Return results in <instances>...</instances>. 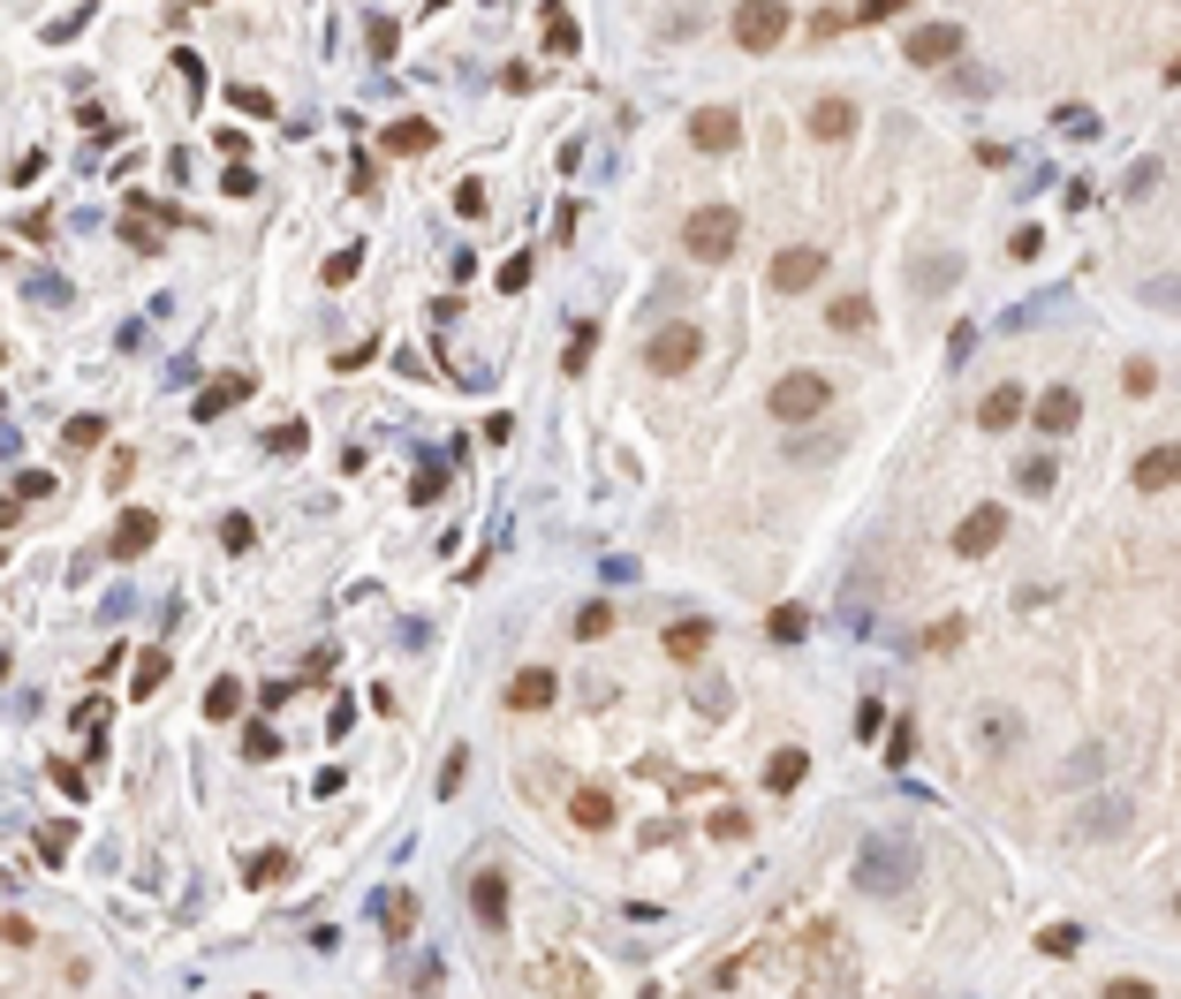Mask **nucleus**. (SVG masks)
<instances>
[{"label":"nucleus","mask_w":1181,"mask_h":999,"mask_svg":"<svg viewBox=\"0 0 1181 999\" xmlns=\"http://www.w3.org/2000/svg\"><path fill=\"white\" fill-rule=\"evenodd\" d=\"M1174 478H1181V447H1174V440L1152 447V455L1136 462V485H1144V493H1174Z\"/></svg>","instance_id":"16"},{"label":"nucleus","mask_w":1181,"mask_h":999,"mask_svg":"<svg viewBox=\"0 0 1181 999\" xmlns=\"http://www.w3.org/2000/svg\"><path fill=\"white\" fill-rule=\"evenodd\" d=\"M168 652H137V666H130V696H152L160 681H168Z\"/></svg>","instance_id":"24"},{"label":"nucleus","mask_w":1181,"mask_h":999,"mask_svg":"<svg viewBox=\"0 0 1181 999\" xmlns=\"http://www.w3.org/2000/svg\"><path fill=\"white\" fill-rule=\"evenodd\" d=\"M901 8H909V0H863L856 23H886V15H901Z\"/></svg>","instance_id":"51"},{"label":"nucleus","mask_w":1181,"mask_h":999,"mask_svg":"<svg viewBox=\"0 0 1181 999\" xmlns=\"http://www.w3.org/2000/svg\"><path fill=\"white\" fill-rule=\"evenodd\" d=\"M788 23H796V15H788L780 0H742V8H735V46H742V53H773V46L788 38Z\"/></svg>","instance_id":"3"},{"label":"nucleus","mask_w":1181,"mask_h":999,"mask_svg":"<svg viewBox=\"0 0 1181 999\" xmlns=\"http://www.w3.org/2000/svg\"><path fill=\"white\" fill-rule=\"evenodd\" d=\"M76 719H84V735L99 742V735H107V696H84V704H76Z\"/></svg>","instance_id":"42"},{"label":"nucleus","mask_w":1181,"mask_h":999,"mask_svg":"<svg viewBox=\"0 0 1181 999\" xmlns=\"http://www.w3.org/2000/svg\"><path fill=\"white\" fill-rule=\"evenodd\" d=\"M553 696H561V674L553 666H522L507 681V712H553Z\"/></svg>","instance_id":"10"},{"label":"nucleus","mask_w":1181,"mask_h":999,"mask_svg":"<svg viewBox=\"0 0 1181 999\" xmlns=\"http://www.w3.org/2000/svg\"><path fill=\"white\" fill-rule=\"evenodd\" d=\"M530 288V258H507L501 266V296H522Z\"/></svg>","instance_id":"44"},{"label":"nucleus","mask_w":1181,"mask_h":999,"mask_svg":"<svg viewBox=\"0 0 1181 999\" xmlns=\"http://www.w3.org/2000/svg\"><path fill=\"white\" fill-rule=\"evenodd\" d=\"M394 38H402V30H394V23H386V15H371V53H379V61H386V53H394Z\"/></svg>","instance_id":"46"},{"label":"nucleus","mask_w":1181,"mask_h":999,"mask_svg":"<svg viewBox=\"0 0 1181 999\" xmlns=\"http://www.w3.org/2000/svg\"><path fill=\"white\" fill-rule=\"evenodd\" d=\"M0 363H8V348H0Z\"/></svg>","instance_id":"59"},{"label":"nucleus","mask_w":1181,"mask_h":999,"mask_svg":"<svg viewBox=\"0 0 1181 999\" xmlns=\"http://www.w3.org/2000/svg\"><path fill=\"white\" fill-rule=\"evenodd\" d=\"M440 485H447V478H440V462H425V470L409 478V499H417V507H432V499H440Z\"/></svg>","instance_id":"36"},{"label":"nucleus","mask_w":1181,"mask_h":999,"mask_svg":"<svg viewBox=\"0 0 1181 999\" xmlns=\"http://www.w3.org/2000/svg\"><path fill=\"white\" fill-rule=\"evenodd\" d=\"M568 818L583 832H606L614 826V795H606V788H576V795H568Z\"/></svg>","instance_id":"18"},{"label":"nucleus","mask_w":1181,"mask_h":999,"mask_svg":"<svg viewBox=\"0 0 1181 999\" xmlns=\"http://www.w3.org/2000/svg\"><path fill=\"white\" fill-rule=\"evenodd\" d=\"M1075 417H1083V402H1075L1068 386H1045V402H1037V417H1030V424L1060 440V432H1075Z\"/></svg>","instance_id":"15"},{"label":"nucleus","mask_w":1181,"mask_h":999,"mask_svg":"<svg viewBox=\"0 0 1181 999\" xmlns=\"http://www.w3.org/2000/svg\"><path fill=\"white\" fill-rule=\"evenodd\" d=\"M235 402H250V371H227V379H212V386L197 394V409H189V417L205 424V417H227Z\"/></svg>","instance_id":"13"},{"label":"nucleus","mask_w":1181,"mask_h":999,"mask_svg":"<svg viewBox=\"0 0 1181 999\" xmlns=\"http://www.w3.org/2000/svg\"><path fill=\"white\" fill-rule=\"evenodd\" d=\"M463 773H470V750H455V757H447V773H440V795H455V788H463Z\"/></svg>","instance_id":"50"},{"label":"nucleus","mask_w":1181,"mask_h":999,"mask_svg":"<svg viewBox=\"0 0 1181 999\" xmlns=\"http://www.w3.org/2000/svg\"><path fill=\"white\" fill-rule=\"evenodd\" d=\"M470 909H478V924H507V878L501 871H478L470 878Z\"/></svg>","instance_id":"17"},{"label":"nucleus","mask_w":1181,"mask_h":999,"mask_svg":"<svg viewBox=\"0 0 1181 999\" xmlns=\"http://www.w3.org/2000/svg\"><path fill=\"white\" fill-rule=\"evenodd\" d=\"M250 189H258V174H250V166L235 160V166H227V197H250Z\"/></svg>","instance_id":"55"},{"label":"nucleus","mask_w":1181,"mask_h":999,"mask_svg":"<svg viewBox=\"0 0 1181 999\" xmlns=\"http://www.w3.org/2000/svg\"><path fill=\"white\" fill-rule=\"evenodd\" d=\"M712 652V621H675L667 629V659H704Z\"/></svg>","instance_id":"22"},{"label":"nucleus","mask_w":1181,"mask_h":999,"mask_svg":"<svg viewBox=\"0 0 1181 999\" xmlns=\"http://www.w3.org/2000/svg\"><path fill=\"white\" fill-rule=\"evenodd\" d=\"M561 363H568V371H583V363H591V326L568 341V356H561Z\"/></svg>","instance_id":"56"},{"label":"nucleus","mask_w":1181,"mask_h":999,"mask_svg":"<svg viewBox=\"0 0 1181 999\" xmlns=\"http://www.w3.org/2000/svg\"><path fill=\"white\" fill-rule=\"evenodd\" d=\"M455 212L478 220V212H485V182H463V189H455Z\"/></svg>","instance_id":"45"},{"label":"nucleus","mask_w":1181,"mask_h":999,"mask_svg":"<svg viewBox=\"0 0 1181 999\" xmlns=\"http://www.w3.org/2000/svg\"><path fill=\"white\" fill-rule=\"evenodd\" d=\"M235 712H243V681H235V674H220V681L205 689V719H235Z\"/></svg>","instance_id":"26"},{"label":"nucleus","mask_w":1181,"mask_h":999,"mask_svg":"<svg viewBox=\"0 0 1181 999\" xmlns=\"http://www.w3.org/2000/svg\"><path fill=\"white\" fill-rule=\"evenodd\" d=\"M689 145L712 152V160L735 152V145H742V114H735V107H704V114H689Z\"/></svg>","instance_id":"8"},{"label":"nucleus","mask_w":1181,"mask_h":999,"mask_svg":"<svg viewBox=\"0 0 1181 999\" xmlns=\"http://www.w3.org/2000/svg\"><path fill=\"white\" fill-rule=\"evenodd\" d=\"M46 780H53V788H61V795H84V773H76V765H53V773H46Z\"/></svg>","instance_id":"54"},{"label":"nucleus","mask_w":1181,"mask_h":999,"mask_svg":"<svg viewBox=\"0 0 1181 999\" xmlns=\"http://www.w3.org/2000/svg\"><path fill=\"white\" fill-rule=\"evenodd\" d=\"M61 440H69V455H84V447H99V440H107V417H69V432H61Z\"/></svg>","instance_id":"28"},{"label":"nucleus","mask_w":1181,"mask_h":999,"mask_svg":"<svg viewBox=\"0 0 1181 999\" xmlns=\"http://www.w3.org/2000/svg\"><path fill=\"white\" fill-rule=\"evenodd\" d=\"M530 985H538V992H599V977L576 970V962H561V954H553V970H538Z\"/></svg>","instance_id":"21"},{"label":"nucleus","mask_w":1181,"mask_h":999,"mask_svg":"<svg viewBox=\"0 0 1181 999\" xmlns=\"http://www.w3.org/2000/svg\"><path fill=\"white\" fill-rule=\"evenodd\" d=\"M773 296H803V288H819L826 281V250H811V243H796V250H780L773 258Z\"/></svg>","instance_id":"5"},{"label":"nucleus","mask_w":1181,"mask_h":999,"mask_svg":"<svg viewBox=\"0 0 1181 999\" xmlns=\"http://www.w3.org/2000/svg\"><path fill=\"white\" fill-rule=\"evenodd\" d=\"M1022 409H1030V394H1022V386H993L977 417H985V432H1008V424H1022Z\"/></svg>","instance_id":"19"},{"label":"nucleus","mask_w":1181,"mask_h":999,"mask_svg":"<svg viewBox=\"0 0 1181 999\" xmlns=\"http://www.w3.org/2000/svg\"><path fill=\"white\" fill-rule=\"evenodd\" d=\"M304 440H311V432H304V424H273V432H266V447H273V455H296V447H304Z\"/></svg>","instance_id":"41"},{"label":"nucleus","mask_w":1181,"mask_h":999,"mask_svg":"<svg viewBox=\"0 0 1181 999\" xmlns=\"http://www.w3.org/2000/svg\"><path fill=\"white\" fill-rule=\"evenodd\" d=\"M1053 478H1060V470H1053V455H1030V462L1014 470V485H1022V493H1045Z\"/></svg>","instance_id":"32"},{"label":"nucleus","mask_w":1181,"mask_h":999,"mask_svg":"<svg viewBox=\"0 0 1181 999\" xmlns=\"http://www.w3.org/2000/svg\"><path fill=\"white\" fill-rule=\"evenodd\" d=\"M1159 386V363H1129V394H1152Z\"/></svg>","instance_id":"53"},{"label":"nucleus","mask_w":1181,"mask_h":999,"mask_svg":"<svg viewBox=\"0 0 1181 999\" xmlns=\"http://www.w3.org/2000/svg\"><path fill=\"white\" fill-rule=\"evenodd\" d=\"M0 886H8V871H0Z\"/></svg>","instance_id":"58"},{"label":"nucleus","mask_w":1181,"mask_h":999,"mask_svg":"<svg viewBox=\"0 0 1181 999\" xmlns=\"http://www.w3.org/2000/svg\"><path fill=\"white\" fill-rule=\"evenodd\" d=\"M273 750H281V735H273V727H250V735H243V757H250V765H258V757H273Z\"/></svg>","instance_id":"43"},{"label":"nucleus","mask_w":1181,"mask_h":999,"mask_svg":"<svg viewBox=\"0 0 1181 999\" xmlns=\"http://www.w3.org/2000/svg\"><path fill=\"white\" fill-rule=\"evenodd\" d=\"M152 538H160V515H152V507H130V515L114 522L107 553H114V560H137V553H152Z\"/></svg>","instance_id":"12"},{"label":"nucleus","mask_w":1181,"mask_h":999,"mask_svg":"<svg viewBox=\"0 0 1181 999\" xmlns=\"http://www.w3.org/2000/svg\"><path fill=\"white\" fill-rule=\"evenodd\" d=\"M697 348H704V341H697V326H667L652 348H644V363H652L660 379H675V371H689V363H697Z\"/></svg>","instance_id":"11"},{"label":"nucleus","mask_w":1181,"mask_h":999,"mask_svg":"<svg viewBox=\"0 0 1181 999\" xmlns=\"http://www.w3.org/2000/svg\"><path fill=\"white\" fill-rule=\"evenodd\" d=\"M1000 538H1008V507H993V499H985V507H970V515H962V530H955V553H962V560H985Z\"/></svg>","instance_id":"6"},{"label":"nucleus","mask_w":1181,"mask_h":999,"mask_svg":"<svg viewBox=\"0 0 1181 999\" xmlns=\"http://www.w3.org/2000/svg\"><path fill=\"white\" fill-rule=\"evenodd\" d=\"M735 243H742V212H735V205H697V212L681 220V250H689L697 266H727Z\"/></svg>","instance_id":"1"},{"label":"nucleus","mask_w":1181,"mask_h":999,"mask_svg":"<svg viewBox=\"0 0 1181 999\" xmlns=\"http://www.w3.org/2000/svg\"><path fill=\"white\" fill-rule=\"evenodd\" d=\"M386 932H394V939L417 932V893H386Z\"/></svg>","instance_id":"31"},{"label":"nucleus","mask_w":1181,"mask_h":999,"mask_svg":"<svg viewBox=\"0 0 1181 999\" xmlns=\"http://www.w3.org/2000/svg\"><path fill=\"white\" fill-rule=\"evenodd\" d=\"M227 99H235V107H243V114H258V122H266V114H273V99H266V91H258V84H235V91H227Z\"/></svg>","instance_id":"40"},{"label":"nucleus","mask_w":1181,"mask_h":999,"mask_svg":"<svg viewBox=\"0 0 1181 999\" xmlns=\"http://www.w3.org/2000/svg\"><path fill=\"white\" fill-rule=\"evenodd\" d=\"M803 629H811L803 606H773V614H765V637H773V644H803Z\"/></svg>","instance_id":"27"},{"label":"nucleus","mask_w":1181,"mask_h":999,"mask_svg":"<svg viewBox=\"0 0 1181 999\" xmlns=\"http://www.w3.org/2000/svg\"><path fill=\"white\" fill-rule=\"evenodd\" d=\"M243 878H250V886H273V878H288V855H281V848H266V855H250V863H243Z\"/></svg>","instance_id":"30"},{"label":"nucleus","mask_w":1181,"mask_h":999,"mask_svg":"<svg viewBox=\"0 0 1181 999\" xmlns=\"http://www.w3.org/2000/svg\"><path fill=\"white\" fill-rule=\"evenodd\" d=\"M69 840H76V826H46L38 832V855L46 863H69Z\"/></svg>","instance_id":"37"},{"label":"nucleus","mask_w":1181,"mask_h":999,"mask_svg":"<svg viewBox=\"0 0 1181 999\" xmlns=\"http://www.w3.org/2000/svg\"><path fill=\"white\" fill-rule=\"evenodd\" d=\"M583 38H576V23L568 15H545V53H576Z\"/></svg>","instance_id":"35"},{"label":"nucleus","mask_w":1181,"mask_h":999,"mask_svg":"<svg viewBox=\"0 0 1181 999\" xmlns=\"http://www.w3.org/2000/svg\"><path fill=\"white\" fill-rule=\"evenodd\" d=\"M606 629H614V606H606V599H591V606L576 614V637H583V644H599Z\"/></svg>","instance_id":"29"},{"label":"nucleus","mask_w":1181,"mask_h":999,"mask_svg":"<svg viewBox=\"0 0 1181 999\" xmlns=\"http://www.w3.org/2000/svg\"><path fill=\"white\" fill-rule=\"evenodd\" d=\"M220 545H227V553H250V545H258V522H250V515H227V522H220Z\"/></svg>","instance_id":"33"},{"label":"nucleus","mask_w":1181,"mask_h":999,"mask_svg":"<svg viewBox=\"0 0 1181 999\" xmlns=\"http://www.w3.org/2000/svg\"><path fill=\"white\" fill-rule=\"evenodd\" d=\"M1037 947H1045V954H1075L1083 932H1075V924H1053V932H1037Z\"/></svg>","instance_id":"38"},{"label":"nucleus","mask_w":1181,"mask_h":999,"mask_svg":"<svg viewBox=\"0 0 1181 999\" xmlns=\"http://www.w3.org/2000/svg\"><path fill=\"white\" fill-rule=\"evenodd\" d=\"M916 69H947L955 53H962V23H924V30H909V46H901Z\"/></svg>","instance_id":"9"},{"label":"nucleus","mask_w":1181,"mask_h":999,"mask_svg":"<svg viewBox=\"0 0 1181 999\" xmlns=\"http://www.w3.org/2000/svg\"><path fill=\"white\" fill-rule=\"evenodd\" d=\"M803 773H811V757H803V750H773L765 788H773V795H796V788H803Z\"/></svg>","instance_id":"20"},{"label":"nucleus","mask_w":1181,"mask_h":999,"mask_svg":"<svg viewBox=\"0 0 1181 999\" xmlns=\"http://www.w3.org/2000/svg\"><path fill=\"white\" fill-rule=\"evenodd\" d=\"M712 840H750V818L742 811H712Z\"/></svg>","instance_id":"39"},{"label":"nucleus","mask_w":1181,"mask_h":999,"mask_svg":"<svg viewBox=\"0 0 1181 999\" xmlns=\"http://www.w3.org/2000/svg\"><path fill=\"white\" fill-rule=\"evenodd\" d=\"M174 76H182L189 91H205V61H197V53H174Z\"/></svg>","instance_id":"47"},{"label":"nucleus","mask_w":1181,"mask_h":999,"mask_svg":"<svg viewBox=\"0 0 1181 999\" xmlns=\"http://www.w3.org/2000/svg\"><path fill=\"white\" fill-rule=\"evenodd\" d=\"M955 644H962V621H939V629L924 637V652H955Z\"/></svg>","instance_id":"49"},{"label":"nucleus","mask_w":1181,"mask_h":999,"mask_svg":"<svg viewBox=\"0 0 1181 999\" xmlns=\"http://www.w3.org/2000/svg\"><path fill=\"white\" fill-rule=\"evenodd\" d=\"M803 954L819 962L803 985H819V992H848L856 985V970H848V939L834 932V924H811V939H803Z\"/></svg>","instance_id":"4"},{"label":"nucleus","mask_w":1181,"mask_h":999,"mask_svg":"<svg viewBox=\"0 0 1181 999\" xmlns=\"http://www.w3.org/2000/svg\"><path fill=\"white\" fill-rule=\"evenodd\" d=\"M0 681H8V659H0Z\"/></svg>","instance_id":"57"},{"label":"nucleus","mask_w":1181,"mask_h":999,"mask_svg":"<svg viewBox=\"0 0 1181 999\" xmlns=\"http://www.w3.org/2000/svg\"><path fill=\"white\" fill-rule=\"evenodd\" d=\"M834 402V386L819 379V371H788V379H773V394H765V409L780 417V424H803V417H819Z\"/></svg>","instance_id":"2"},{"label":"nucleus","mask_w":1181,"mask_h":999,"mask_svg":"<svg viewBox=\"0 0 1181 999\" xmlns=\"http://www.w3.org/2000/svg\"><path fill=\"white\" fill-rule=\"evenodd\" d=\"M0 560H8V545H0Z\"/></svg>","instance_id":"60"},{"label":"nucleus","mask_w":1181,"mask_h":999,"mask_svg":"<svg viewBox=\"0 0 1181 999\" xmlns=\"http://www.w3.org/2000/svg\"><path fill=\"white\" fill-rule=\"evenodd\" d=\"M826 326H834V333H863V326H871V296H834V304H826Z\"/></svg>","instance_id":"23"},{"label":"nucleus","mask_w":1181,"mask_h":999,"mask_svg":"<svg viewBox=\"0 0 1181 999\" xmlns=\"http://www.w3.org/2000/svg\"><path fill=\"white\" fill-rule=\"evenodd\" d=\"M803 130H811L819 145H841L848 130H856V107H848V99H819V107L803 114Z\"/></svg>","instance_id":"14"},{"label":"nucleus","mask_w":1181,"mask_h":999,"mask_svg":"<svg viewBox=\"0 0 1181 999\" xmlns=\"http://www.w3.org/2000/svg\"><path fill=\"white\" fill-rule=\"evenodd\" d=\"M432 137H440L432 122H394V130H386V152H402V160H409V152H432Z\"/></svg>","instance_id":"25"},{"label":"nucleus","mask_w":1181,"mask_h":999,"mask_svg":"<svg viewBox=\"0 0 1181 999\" xmlns=\"http://www.w3.org/2000/svg\"><path fill=\"white\" fill-rule=\"evenodd\" d=\"M15 493H23V499H46V493H53V478H46V470H23V478H15Z\"/></svg>","instance_id":"52"},{"label":"nucleus","mask_w":1181,"mask_h":999,"mask_svg":"<svg viewBox=\"0 0 1181 999\" xmlns=\"http://www.w3.org/2000/svg\"><path fill=\"white\" fill-rule=\"evenodd\" d=\"M356 266H364V250H356V243H348V250H334V258H327V288H348V281H356Z\"/></svg>","instance_id":"34"},{"label":"nucleus","mask_w":1181,"mask_h":999,"mask_svg":"<svg viewBox=\"0 0 1181 999\" xmlns=\"http://www.w3.org/2000/svg\"><path fill=\"white\" fill-rule=\"evenodd\" d=\"M122 235H130V243H137V250H160V235H152V227H145V212H130V220H122Z\"/></svg>","instance_id":"48"},{"label":"nucleus","mask_w":1181,"mask_h":999,"mask_svg":"<svg viewBox=\"0 0 1181 999\" xmlns=\"http://www.w3.org/2000/svg\"><path fill=\"white\" fill-rule=\"evenodd\" d=\"M856 878H863V893H901V886H909V848H901V840H878V848L856 863Z\"/></svg>","instance_id":"7"}]
</instances>
